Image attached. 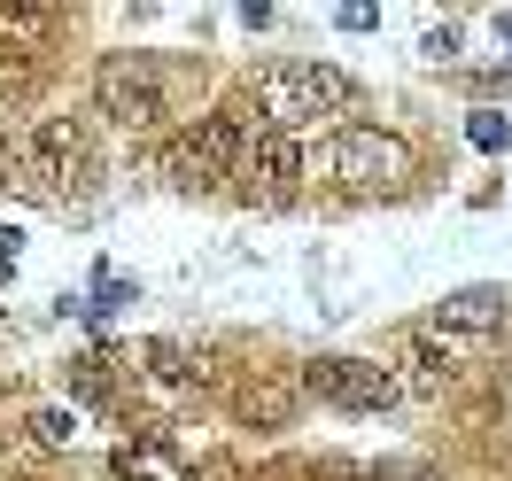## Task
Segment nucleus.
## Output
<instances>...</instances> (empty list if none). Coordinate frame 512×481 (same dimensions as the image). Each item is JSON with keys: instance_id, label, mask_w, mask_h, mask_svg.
Here are the masks:
<instances>
[{"instance_id": "f257e3e1", "label": "nucleus", "mask_w": 512, "mask_h": 481, "mask_svg": "<svg viewBox=\"0 0 512 481\" xmlns=\"http://www.w3.org/2000/svg\"><path fill=\"white\" fill-rule=\"evenodd\" d=\"M303 179H319L334 194H396V187H412V148L381 125H334L303 156Z\"/></svg>"}, {"instance_id": "f03ea898", "label": "nucleus", "mask_w": 512, "mask_h": 481, "mask_svg": "<svg viewBox=\"0 0 512 481\" xmlns=\"http://www.w3.org/2000/svg\"><path fill=\"white\" fill-rule=\"evenodd\" d=\"M256 109H264V132L295 140V132H311V125L350 117L357 78L334 70V63H272V70H256Z\"/></svg>"}, {"instance_id": "7ed1b4c3", "label": "nucleus", "mask_w": 512, "mask_h": 481, "mask_svg": "<svg viewBox=\"0 0 512 481\" xmlns=\"http://www.w3.org/2000/svg\"><path fill=\"white\" fill-rule=\"evenodd\" d=\"M241 148H249V140H241L233 117H194V125L163 148V179L179 194H210V187H225V179L241 171Z\"/></svg>"}, {"instance_id": "20e7f679", "label": "nucleus", "mask_w": 512, "mask_h": 481, "mask_svg": "<svg viewBox=\"0 0 512 481\" xmlns=\"http://www.w3.org/2000/svg\"><path fill=\"white\" fill-rule=\"evenodd\" d=\"M303 396H319L334 412H388L396 404V373L373 365V357H311L303 373H295Z\"/></svg>"}, {"instance_id": "39448f33", "label": "nucleus", "mask_w": 512, "mask_h": 481, "mask_svg": "<svg viewBox=\"0 0 512 481\" xmlns=\"http://www.w3.org/2000/svg\"><path fill=\"white\" fill-rule=\"evenodd\" d=\"M94 109L117 117V125H163L171 117V94H163V70L148 55H109L94 70Z\"/></svg>"}, {"instance_id": "423d86ee", "label": "nucleus", "mask_w": 512, "mask_h": 481, "mask_svg": "<svg viewBox=\"0 0 512 481\" xmlns=\"http://www.w3.org/2000/svg\"><path fill=\"white\" fill-rule=\"evenodd\" d=\"M32 171L47 179L55 194H86L94 187V132L86 125H70V117H55V125H39L32 132Z\"/></svg>"}, {"instance_id": "0eeeda50", "label": "nucleus", "mask_w": 512, "mask_h": 481, "mask_svg": "<svg viewBox=\"0 0 512 481\" xmlns=\"http://www.w3.org/2000/svg\"><path fill=\"white\" fill-rule=\"evenodd\" d=\"M241 179H249V194H264V202H288L295 179H303V148L280 140V132H256L249 148H241Z\"/></svg>"}, {"instance_id": "6e6552de", "label": "nucleus", "mask_w": 512, "mask_h": 481, "mask_svg": "<svg viewBox=\"0 0 512 481\" xmlns=\"http://www.w3.org/2000/svg\"><path fill=\"white\" fill-rule=\"evenodd\" d=\"M505 288H450L435 303V334H497L505 326Z\"/></svg>"}, {"instance_id": "1a4fd4ad", "label": "nucleus", "mask_w": 512, "mask_h": 481, "mask_svg": "<svg viewBox=\"0 0 512 481\" xmlns=\"http://www.w3.org/2000/svg\"><path fill=\"white\" fill-rule=\"evenodd\" d=\"M295 396H303L295 381L256 373V381H241V396H233V404H241V419H249V427H295Z\"/></svg>"}, {"instance_id": "9d476101", "label": "nucleus", "mask_w": 512, "mask_h": 481, "mask_svg": "<svg viewBox=\"0 0 512 481\" xmlns=\"http://www.w3.org/2000/svg\"><path fill=\"white\" fill-rule=\"evenodd\" d=\"M109 466H117L125 481H187V458H179V450H163V443H125Z\"/></svg>"}, {"instance_id": "9b49d317", "label": "nucleus", "mask_w": 512, "mask_h": 481, "mask_svg": "<svg viewBox=\"0 0 512 481\" xmlns=\"http://www.w3.org/2000/svg\"><path fill=\"white\" fill-rule=\"evenodd\" d=\"M404 365H412V388H427V396H435V388H450V373H458V365H450V350L427 334V326H412V334H404Z\"/></svg>"}, {"instance_id": "f8f14e48", "label": "nucleus", "mask_w": 512, "mask_h": 481, "mask_svg": "<svg viewBox=\"0 0 512 481\" xmlns=\"http://www.w3.org/2000/svg\"><path fill=\"white\" fill-rule=\"evenodd\" d=\"M148 365H156V381H210V357L202 350H179V342H156V350H148Z\"/></svg>"}, {"instance_id": "ddd939ff", "label": "nucleus", "mask_w": 512, "mask_h": 481, "mask_svg": "<svg viewBox=\"0 0 512 481\" xmlns=\"http://www.w3.org/2000/svg\"><path fill=\"white\" fill-rule=\"evenodd\" d=\"M70 435H78V419H70V412H32V443L39 450H63Z\"/></svg>"}, {"instance_id": "4468645a", "label": "nucleus", "mask_w": 512, "mask_h": 481, "mask_svg": "<svg viewBox=\"0 0 512 481\" xmlns=\"http://www.w3.org/2000/svg\"><path fill=\"white\" fill-rule=\"evenodd\" d=\"M474 140H481V148H512V117L481 109V117H474Z\"/></svg>"}, {"instance_id": "2eb2a0df", "label": "nucleus", "mask_w": 512, "mask_h": 481, "mask_svg": "<svg viewBox=\"0 0 512 481\" xmlns=\"http://www.w3.org/2000/svg\"><path fill=\"white\" fill-rule=\"evenodd\" d=\"M0 179H8V132H0Z\"/></svg>"}]
</instances>
